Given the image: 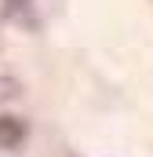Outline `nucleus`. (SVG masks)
<instances>
[{
  "mask_svg": "<svg viewBox=\"0 0 153 157\" xmlns=\"http://www.w3.org/2000/svg\"><path fill=\"white\" fill-rule=\"evenodd\" d=\"M4 18L22 26V29H40V15H37V4L33 0H4Z\"/></svg>",
  "mask_w": 153,
  "mask_h": 157,
  "instance_id": "1",
  "label": "nucleus"
},
{
  "mask_svg": "<svg viewBox=\"0 0 153 157\" xmlns=\"http://www.w3.org/2000/svg\"><path fill=\"white\" fill-rule=\"evenodd\" d=\"M22 139H26V121H18V117H0V146H4V150L22 146Z\"/></svg>",
  "mask_w": 153,
  "mask_h": 157,
  "instance_id": "2",
  "label": "nucleus"
}]
</instances>
